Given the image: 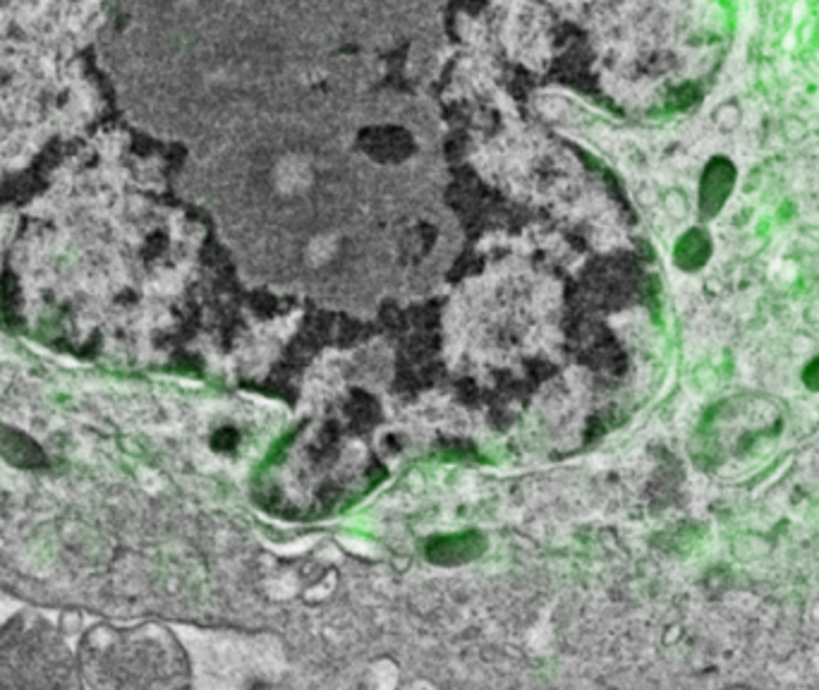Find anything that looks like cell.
Listing matches in <instances>:
<instances>
[{"instance_id":"3957f363","label":"cell","mask_w":819,"mask_h":690,"mask_svg":"<svg viewBox=\"0 0 819 690\" xmlns=\"http://www.w3.org/2000/svg\"><path fill=\"white\" fill-rule=\"evenodd\" d=\"M484 552V540L477 532H467V535H451V537H436L434 542L427 544V556L436 564H463V561L475 559Z\"/></svg>"},{"instance_id":"6da1fadb","label":"cell","mask_w":819,"mask_h":690,"mask_svg":"<svg viewBox=\"0 0 819 690\" xmlns=\"http://www.w3.org/2000/svg\"><path fill=\"white\" fill-rule=\"evenodd\" d=\"M68 650L39 626L5 631L0 640V686H60L68 683Z\"/></svg>"},{"instance_id":"5b68a950","label":"cell","mask_w":819,"mask_h":690,"mask_svg":"<svg viewBox=\"0 0 819 690\" xmlns=\"http://www.w3.org/2000/svg\"><path fill=\"white\" fill-rule=\"evenodd\" d=\"M803 381L808 384V389L819 391V357H817V360H812L808 367H805Z\"/></svg>"},{"instance_id":"277c9868","label":"cell","mask_w":819,"mask_h":690,"mask_svg":"<svg viewBox=\"0 0 819 690\" xmlns=\"http://www.w3.org/2000/svg\"><path fill=\"white\" fill-rule=\"evenodd\" d=\"M709 259V238L702 230H693V233L683 235L681 242L676 245V264L683 266L685 271L700 269Z\"/></svg>"},{"instance_id":"7a4b0ae2","label":"cell","mask_w":819,"mask_h":690,"mask_svg":"<svg viewBox=\"0 0 819 690\" xmlns=\"http://www.w3.org/2000/svg\"><path fill=\"white\" fill-rule=\"evenodd\" d=\"M733 183H736V168L731 166V161L714 159L709 163L700 187L702 216H714L724 207V202L733 190Z\"/></svg>"}]
</instances>
